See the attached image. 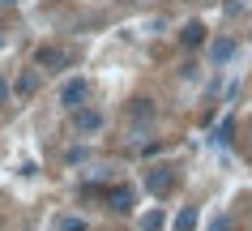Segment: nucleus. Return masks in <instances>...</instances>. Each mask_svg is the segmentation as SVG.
<instances>
[{
  "label": "nucleus",
  "instance_id": "f257e3e1",
  "mask_svg": "<svg viewBox=\"0 0 252 231\" xmlns=\"http://www.w3.org/2000/svg\"><path fill=\"white\" fill-rule=\"evenodd\" d=\"M171 184H175V171H171V167H150V171H146V189L154 193V197H167Z\"/></svg>",
  "mask_w": 252,
  "mask_h": 231
},
{
  "label": "nucleus",
  "instance_id": "f03ea898",
  "mask_svg": "<svg viewBox=\"0 0 252 231\" xmlns=\"http://www.w3.org/2000/svg\"><path fill=\"white\" fill-rule=\"evenodd\" d=\"M34 65L39 68H68L73 56H68L64 47H39V52H34Z\"/></svg>",
  "mask_w": 252,
  "mask_h": 231
},
{
  "label": "nucleus",
  "instance_id": "7ed1b4c3",
  "mask_svg": "<svg viewBox=\"0 0 252 231\" xmlns=\"http://www.w3.org/2000/svg\"><path fill=\"white\" fill-rule=\"evenodd\" d=\"M103 197H107V205H111L116 214H128V210H133V189H128V184H116V189H107Z\"/></svg>",
  "mask_w": 252,
  "mask_h": 231
},
{
  "label": "nucleus",
  "instance_id": "20e7f679",
  "mask_svg": "<svg viewBox=\"0 0 252 231\" xmlns=\"http://www.w3.org/2000/svg\"><path fill=\"white\" fill-rule=\"evenodd\" d=\"M73 124H77V133H98L103 129V116L94 107H73Z\"/></svg>",
  "mask_w": 252,
  "mask_h": 231
},
{
  "label": "nucleus",
  "instance_id": "39448f33",
  "mask_svg": "<svg viewBox=\"0 0 252 231\" xmlns=\"http://www.w3.org/2000/svg\"><path fill=\"white\" fill-rule=\"evenodd\" d=\"M86 95H90V86L81 82H64V90H60V103H64V107H81V103H86Z\"/></svg>",
  "mask_w": 252,
  "mask_h": 231
},
{
  "label": "nucleus",
  "instance_id": "423d86ee",
  "mask_svg": "<svg viewBox=\"0 0 252 231\" xmlns=\"http://www.w3.org/2000/svg\"><path fill=\"white\" fill-rule=\"evenodd\" d=\"M231 56H235V39H218L210 47V60H214V65H226Z\"/></svg>",
  "mask_w": 252,
  "mask_h": 231
},
{
  "label": "nucleus",
  "instance_id": "0eeeda50",
  "mask_svg": "<svg viewBox=\"0 0 252 231\" xmlns=\"http://www.w3.org/2000/svg\"><path fill=\"white\" fill-rule=\"evenodd\" d=\"M34 90H39V68H26V73L17 77V95H22V99H30Z\"/></svg>",
  "mask_w": 252,
  "mask_h": 231
},
{
  "label": "nucleus",
  "instance_id": "6e6552de",
  "mask_svg": "<svg viewBox=\"0 0 252 231\" xmlns=\"http://www.w3.org/2000/svg\"><path fill=\"white\" fill-rule=\"evenodd\" d=\"M201 39H205V26H201V22H188V26L180 30V43H184V47H197Z\"/></svg>",
  "mask_w": 252,
  "mask_h": 231
},
{
  "label": "nucleus",
  "instance_id": "1a4fd4ad",
  "mask_svg": "<svg viewBox=\"0 0 252 231\" xmlns=\"http://www.w3.org/2000/svg\"><path fill=\"white\" fill-rule=\"evenodd\" d=\"M171 227H175V231H192V227H197V210H180Z\"/></svg>",
  "mask_w": 252,
  "mask_h": 231
},
{
  "label": "nucleus",
  "instance_id": "9d476101",
  "mask_svg": "<svg viewBox=\"0 0 252 231\" xmlns=\"http://www.w3.org/2000/svg\"><path fill=\"white\" fill-rule=\"evenodd\" d=\"M141 231H162V214L158 210H150V214L141 218Z\"/></svg>",
  "mask_w": 252,
  "mask_h": 231
},
{
  "label": "nucleus",
  "instance_id": "9b49d317",
  "mask_svg": "<svg viewBox=\"0 0 252 231\" xmlns=\"http://www.w3.org/2000/svg\"><path fill=\"white\" fill-rule=\"evenodd\" d=\"M60 231H86V223H81L77 214H64L60 218Z\"/></svg>",
  "mask_w": 252,
  "mask_h": 231
},
{
  "label": "nucleus",
  "instance_id": "f8f14e48",
  "mask_svg": "<svg viewBox=\"0 0 252 231\" xmlns=\"http://www.w3.org/2000/svg\"><path fill=\"white\" fill-rule=\"evenodd\" d=\"M128 111H133L137 120H141V116H146V120H150V116H154V107H150L146 99H137V103H133V107H128Z\"/></svg>",
  "mask_w": 252,
  "mask_h": 231
},
{
  "label": "nucleus",
  "instance_id": "ddd939ff",
  "mask_svg": "<svg viewBox=\"0 0 252 231\" xmlns=\"http://www.w3.org/2000/svg\"><path fill=\"white\" fill-rule=\"evenodd\" d=\"M235 223H231V214H214V223H210V231H231Z\"/></svg>",
  "mask_w": 252,
  "mask_h": 231
},
{
  "label": "nucleus",
  "instance_id": "4468645a",
  "mask_svg": "<svg viewBox=\"0 0 252 231\" xmlns=\"http://www.w3.org/2000/svg\"><path fill=\"white\" fill-rule=\"evenodd\" d=\"M231 133H235V120H222V124H218V141H222V146L231 141Z\"/></svg>",
  "mask_w": 252,
  "mask_h": 231
},
{
  "label": "nucleus",
  "instance_id": "2eb2a0df",
  "mask_svg": "<svg viewBox=\"0 0 252 231\" xmlns=\"http://www.w3.org/2000/svg\"><path fill=\"white\" fill-rule=\"evenodd\" d=\"M4 95H9V86H4V77H0V99H4Z\"/></svg>",
  "mask_w": 252,
  "mask_h": 231
},
{
  "label": "nucleus",
  "instance_id": "dca6fc26",
  "mask_svg": "<svg viewBox=\"0 0 252 231\" xmlns=\"http://www.w3.org/2000/svg\"><path fill=\"white\" fill-rule=\"evenodd\" d=\"M4 4H17V0H4Z\"/></svg>",
  "mask_w": 252,
  "mask_h": 231
}]
</instances>
